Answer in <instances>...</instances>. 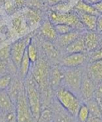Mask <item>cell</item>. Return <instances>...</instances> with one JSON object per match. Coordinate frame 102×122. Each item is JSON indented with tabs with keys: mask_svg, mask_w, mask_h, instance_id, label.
Masks as SVG:
<instances>
[{
	"mask_svg": "<svg viewBox=\"0 0 102 122\" xmlns=\"http://www.w3.org/2000/svg\"><path fill=\"white\" fill-rule=\"evenodd\" d=\"M23 16H24L29 28L35 26L39 24V22L41 20V17L39 14V10H33L31 8H28Z\"/></svg>",
	"mask_w": 102,
	"mask_h": 122,
	"instance_id": "cell-17",
	"label": "cell"
},
{
	"mask_svg": "<svg viewBox=\"0 0 102 122\" xmlns=\"http://www.w3.org/2000/svg\"><path fill=\"white\" fill-rule=\"evenodd\" d=\"M88 109H89V112L90 115L91 116H96L102 118V112H101V104L98 100L96 98H93L90 100L85 102Z\"/></svg>",
	"mask_w": 102,
	"mask_h": 122,
	"instance_id": "cell-20",
	"label": "cell"
},
{
	"mask_svg": "<svg viewBox=\"0 0 102 122\" xmlns=\"http://www.w3.org/2000/svg\"><path fill=\"white\" fill-rule=\"evenodd\" d=\"M83 39L86 51L90 53L97 50L102 44V35L96 31H85Z\"/></svg>",
	"mask_w": 102,
	"mask_h": 122,
	"instance_id": "cell-8",
	"label": "cell"
},
{
	"mask_svg": "<svg viewBox=\"0 0 102 122\" xmlns=\"http://www.w3.org/2000/svg\"><path fill=\"white\" fill-rule=\"evenodd\" d=\"M49 74L48 64L44 60L39 59L33 64L31 75L40 88H45L47 87L49 83Z\"/></svg>",
	"mask_w": 102,
	"mask_h": 122,
	"instance_id": "cell-7",
	"label": "cell"
},
{
	"mask_svg": "<svg viewBox=\"0 0 102 122\" xmlns=\"http://www.w3.org/2000/svg\"><path fill=\"white\" fill-rule=\"evenodd\" d=\"M96 31L98 33L102 32V15L98 14L96 20Z\"/></svg>",
	"mask_w": 102,
	"mask_h": 122,
	"instance_id": "cell-33",
	"label": "cell"
},
{
	"mask_svg": "<svg viewBox=\"0 0 102 122\" xmlns=\"http://www.w3.org/2000/svg\"><path fill=\"white\" fill-rule=\"evenodd\" d=\"M53 119V113L48 109H44L41 111L38 121H51Z\"/></svg>",
	"mask_w": 102,
	"mask_h": 122,
	"instance_id": "cell-30",
	"label": "cell"
},
{
	"mask_svg": "<svg viewBox=\"0 0 102 122\" xmlns=\"http://www.w3.org/2000/svg\"><path fill=\"white\" fill-rule=\"evenodd\" d=\"M12 83V77L10 75L5 74L0 76V90H6Z\"/></svg>",
	"mask_w": 102,
	"mask_h": 122,
	"instance_id": "cell-27",
	"label": "cell"
},
{
	"mask_svg": "<svg viewBox=\"0 0 102 122\" xmlns=\"http://www.w3.org/2000/svg\"><path fill=\"white\" fill-rule=\"evenodd\" d=\"M67 1H68V0H67Z\"/></svg>",
	"mask_w": 102,
	"mask_h": 122,
	"instance_id": "cell-42",
	"label": "cell"
},
{
	"mask_svg": "<svg viewBox=\"0 0 102 122\" xmlns=\"http://www.w3.org/2000/svg\"><path fill=\"white\" fill-rule=\"evenodd\" d=\"M55 28L57 32L58 35H62L67 34V33L71 32L72 31L74 30L73 27H72L69 25H67L65 24H55Z\"/></svg>",
	"mask_w": 102,
	"mask_h": 122,
	"instance_id": "cell-26",
	"label": "cell"
},
{
	"mask_svg": "<svg viewBox=\"0 0 102 122\" xmlns=\"http://www.w3.org/2000/svg\"><path fill=\"white\" fill-rule=\"evenodd\" d=\"M63 77V71L58 67H54L49 74V83L54 88H58L62 83Z\"/></svg>",
	"mask_w": 102,
	"mask_h": 122,
	"instance_id": "cell-18",
	"label": "cell"
},
{
	"mask_svg": "<svg viewBox=\"0 0 102 122\" xmlns=\"http://www.w3.org/2000/svg\"><path fill=\"white\" fill-rule=\"evenodd\" d=\"M73 10H74L75 12H79V13H87L91 15H98V11L94 7V5L85 2L84 0H81V1L79 2L75 5Z\"/></svg>",
	"mask_w": 102,
	"mask_h": 122,
	"instance_id": "cell-19",
	"label": "cell"
},
{
	"mask_svg": "<svg viewBox=\"0 0 102 122\" xmlns=\"http://www.w3.org/2000/svg\"><path fill=\"white\" fill-rule=\"evenodd\" d=\"M99 102H100V103H101V104L102 105V99H101V100H100Z\"/></svg>",
	"mask_w": 102,
	"mask_h": 122,
	"instance_id": "cell-39",
	"label": "cell"
},
{
	"mask_svg": "<svg viewBox=\"0 0 102 122\" xmlns=\"http://www.w3.org/2000/svg\"><path fill=\"white\" fill-rule=\"evenodd\" d=\"M76 13L78 14L81 23L83 25L85 30L96 31V20H97L98 15L83 13H79V12H76Z\"/></svg>",
	"mask_w": 102,
	"mask_h": 122,
	"instance_id": "cell-14",
	"label": "cell"
},
{
	"mask_svg": "<svg viewBox=\"0 0 102 122\" xmlns=\"http://www.w3.org/2000/svg\"><path fill=\"white\" fill-rule=\"evenodd\" d=\"M0 12H1V8H0Z\"/></svg>",
	"mask_w": 102,
	"mask_h": 122,
	"instance_id": "cell-40",
	"label": "cell"
},
{
	"mask_svg": "<svg viewBox=\"0 0 102 122\" xmlns=\"http://www.w3.org/2000/svg\"><path fill=\"white\" fill-rule=\"evenodd\" d=\"M101 35H102V32H101Z\"/></svg>",
	"mask_w": 102,
	"mask_h": 122,
	"instance_id": "cell-41",
	"label": "cell"
},
{
	"mask_svg": "<svg viewBox=\"0 0 102 122\" xmlns=\"http://www.w3.org/2000/svg\"><path fill=\"white\" fill-rule=\"evenodd\" d=\"M96 84L87 75V72H84L83 81L80 90V97L85 102L94 98V94Z\"/></svg>",
	"mask_w": 102,
	"mask_h": 122,
	"instance_id": "cell-9",
	"label": "cell"
},
{
	"mask_svg": "<svg viewBox=\"0 0 102 122\" xmlns=\"http://www.w3.org/2000/svg\"><path fill=\"white\" fill-rule=\"evenodd\" d=\"M94 98H96L98 101L102 99V81L96 85L95 94H94Z\"/></svg>",
	"mask_w": 102,
	"mask_h": 122,
	"instance_id": "cell-31",
	"label": "cell"
},
{
	"mask_svg": "<svg viewBox=\"0 0 102 122\" xmlns=\"http://www.w3.org/2000/svg\"><path fill=\"white\" fill-rule=\"evenodd\" d=\"M5 121H18V118H17V114H16V111H11V112H8L7 113L6 117H5Z\"/></svg>",
	"mask_w": 102,
	"mask_h": 122,
	"instance_id": "cell-32",
	"label": "cell"
},
{
	"mask_svg": "<svg viewBox=\"0 0 102 122\" xmlns=\"http://www.w3.org/2000/svg\"><path fill=\"white\" fill-rule=\"evenodd\" d=\"M85 2L89 3V4H91V5H95L96 3H98L100 2H101L102 0H84Z\"/></svg>",
	"mask_w": 102,
	"mask_h": 122,
	"instance_id": "cell-37",
	"label": "cell"
},
{
	"mask_svg": "<svg viewBox=\"0 0 102 122\" xmlns=\"http://www.w3.org/2000/svg\"><path fill=\"white\" fill-rule=\"evenodd\" d=\"M12 24L13 29L18 35L23 34L26 31L27 28H29L24 16H18L14 18L12 20Z\"/></svg>",
	"mask_w": 102,
	"mask_h": 122,
	"instance_id": "cell-21",
	"label": "cell"
},
{
	"mask_svg": "<svg viewBox=\"0 0 102 122\" xmlns=\"http://www.w3.org/2000/svg\"><path fill=\"white\" fill-rule=\"evenodd\" d=\"M64 1H67V0H47V4L50 6L51 7L57 5L58 4H60L61 2H64Z\"/></svg>",
	"mask_w": 102,
	"mask_h": 122,
	"instance_id": "cell-35",
	"label": "cell"
},
{
	"mask_svg": "<svg viewBox=\"0 0 102 122\" xmlns=\"http://www.w3.org/2000/svg\"><path fill=\"white\" fill-rule=\"evenodd\" d=\"M31 38L29 36H25L15 41L11 45L10 57L17 68H19L22 58L27 49V47Z\"/></svg>",
	"mask_w": 102,
	"mask_h": 122,
	"instance_id": "cell-6",
	"label": "cell"
},
{
	"mask_svg": "<svg viewBox=\"0 0 102 122\" xmlns=\"http://www.w3.org/2000/svg\"><path fill=\"white\" fill-rule=\"evenodd\" d=\"M44 2L42 0H25V5L28 8L39 10L43 7Z\"/></svg>",
	"mask_w": 102,
	"mask_h": 122,
	"instance_id": "cell-28",
	"label": "cell"
},
{
	"mask_svg": "<svg viewBox=\"0 0 102 122\" xmlns=\"http://www.w3.org/2000/svg\"><path fill=\"white\" fill-rule=\"evenodd\" d=\"M89 115H90V112H89V109H88L87 105L85 103H82L80 109L78 110V113H77V115L76 117L77 120L80 122L87 121Z\"/></svg>",
	"mask_w": 102,
	"mask_h": 122,
	"instance_id": "cell-25",
	"label": "cell"
},
{
	"mask_svg": "<svg viewBox=\"0 0 102 122\" xmlns=\"http://www.w3.org/2000/svg\"><path fill=\"white\" fill-rule=\"evenodd\" d=\"M48 19L54 25L65 24L71 26L77 30H85L81 23L78 14L74 10L68 13H61L52 9L48 13Z\"/></svg>",
	"mask_w": 102,
	"mask_h": 122,
	"instance_id": "cell-4",
	"label": "cell"
},
{
	"mask_svg": "<svg viewBox=\"0 0 102 122\" xmlns=\"http://www.w3.org/2000/svg\"><path fill=\"white\" fill-rule=\"evenodd\" d=\"M84 31H81V30H77L74 29L73 31H72L71 32L67 33V34L65 35H58L57 37V42L59 45L60 47L61 48H66L69 45L74 41L76 39H77L79 37H80L83 33Z\"/></svg>",
	"mask_w": 102,
	"mask_h": 122,
	"instance_id": "cell-12",
	"label": "cell"
},
{
	"mask_svg": "<svg viewBox=\"0 0 102 122\" xmlns=\"http://www.w3.org/2000/svg\"><path fill=\"white\" fill-rule=\"evenodd\" d=\"M31 64H31L30 59H29L27 51H26L24 56H23V58H22V60L20 61V66H19L20 76L24 79H26V77L29 75V70H30Z\"/></svg>",
	"mask_w": 102,
	"mask_h": 122,
	"instance_id": "cell-23",
	"label": "cell"
},
{
	"mask_svg": "<svg viewBox=\"0 0 102 122\" xmlns=\"http://www.w3.org/2000/svg\"><path fill=\"white\" fill-rule=\"evenodd\" d=\"M43 50L45 53V54L47 55V56H48L50 59L55 60L57 59L59 56V53L58 50L56 49V48L53 46V44L51 42V41L46 40L44 41L42 44Z\"/></svg>",
	"mask_w": 102,
	"mask_h": 122,
	"instance_id": "cell-22",
	"label": "cell"
},
{
	"mask_svg": "<svg viewBox=\"0 0 102 122\" xmlns=\"http://www.w3.org/2000/svg\"><path fill=\"white\" fill-rule=\"evenodd\" d=\"M42 1H43L44 3H46V2H47V0H42Z\"/></svg>",
	"mask_w": 102,
	"mask_h": 122,
	"instance_id": "cell-38",
	"label": "cell"
},
{
	"mask_svg": "<svg viewBox=\"0 0 102 122\" xmlns=\"http://www.w3.org/2000/svg\"><path fill=\"white\" fill-rule=\"evenodd\" d=\"M87 74L97 85L102 81V59L90 61L87 66Z\"/></svg>",
	"mask_w": 102,
	"mask_h": 122,
	"instance_id": "cell-11",
	"label": "cell"
},
{
	"mask_svg": "<svg viewBox=\"0 0 102 122\" xmlns=\"http://www.w3.org/2000/svg\"><path fill=\"white\" fill-rule=\"evenodd\" d=\"M28 56L29 57V59L31 62V64H34L38 60V53H37V48L35 45V43L34 42L33 40L31 39L29 46L26 49Z\"/></svg>",
	"mask_w": 102,
	"mask_h": 122,
	"instance_id": "cell-24",
	"label": "cell"
},
{
	"mask_svg": "<svg viewBox=\"0 0 102 122\" xmlns=\"http://www.w3.org/2000/svg\"><path fill=\"white\" fill-rule=\"evenodd\" d=\"M56 97L59 103L66 110V111L72 116L76 118L78 110L82 105L80 99L78 98L79 97L63 86L58 89Z\"/></svg>",
	"mask_w": 102,
	"mask_h": 122,
	"instance_id": "cell-2",
	"label": "cell"
},
{
	"mask_svg": "<svg viewBox=\"0 0 102 122\" xmlns=\"http://www.w3.org/2000/svg\"><path fill=\"white\" fill-rule=\"evenodd\" d=\"M7 63L6 61L0 59V76L7 74Z\"/></svg>",
	"mask_w": 102,
	"mask_h": 122,
	"instance_id": "cell-34",
	"label": "cell"
},
{
	"mask_svg": "<svg viewBox=\"0 0 102 122\" xmlns=\"http://www.w3.org/2000/svg\"><path fill=\"white\" fill-rule=\"evenodd\" d=\"M15 111L17 114L18 121L29 122L34 120L31 107L28 101L27 96L24 88L20 93L15 104Z\"/></svg>",
	"mask_w": 102,
	"mask_h": 122,
	"instance_id": "cell-5",
	"label": "cell"
},
{
	"mask_svg": "<svg viewBox=\"0 0 102 122\" xmlns=\"http://www.w3.org/2000/svg\"><path fill=\"white\" fill-rule=\"evenodd\" d=\"M24 87L34 120L38 121L42 111L39 93L40 88L32 75H28L26 77Z\"/></svg>",
	"mask_w": 102,
	"mask_h": 122,
	"instance_id": "cell-1",
	"label": "cell"
},
{
	"mask_svg": "<svg viewBox=\"0 0 102 122\" xmlns=\"http://www.w3.org/2000/svg\"><path fill=\"white\" fill-rule=\"evenodd\" d=\"M93 5L96 7V9L97 10L98 14H101L102 15V1L98 2V3H96V4Z\"/></svg>",
	"mask_w": 102,
	"mask_h": 122,
	"instance_id": "cell-36",
	"label": "cell"
},
{
	"mask_svg": "<svg viewBox=\"0 0 102 122\" xmlns=\"http://www.w3.org/2000/svg\"><path fill=\"white\" fill-rule=\"evenodd\" d=\"M15 105L6 90H0V110L3 112L15 111Z\"/></svg>",
	"mask_w": 102,
	"mask_h": 122,
	"instance_id": "cell-15",
	"label": "cell"
},
{
	"mask_svg": "<svg viewBox=\"0 0 102 122\" xmlns=\"http://www.w3.org/2000/svg\"><path fill=\"white\" fill-rule=\"evenodd\" d=\"M65 51L67 54L73 53H85L86 51V49L83 39V34L74 41H73L70 45L66 47Z\"/></svg>",
	"mask_w": 102,
	"mask_h": 122,
	"instance_id": "cell-16",
	"label": "cell"
},
{
	"mask_svg": "<svg viewBox=\"0 0 102 122\" xmlns=\"http://www.w3.org/2000/svg\"><path fill=\"white\" fill-rule=\"evenodd\" d=\"M85 59V53H73L63 57L62 64L64 67H78L84 64Z\"/></svg>",
	"mask_w": 102,
	"mask_h": 122,
	"instance_id": "cell-10",
	"label": "cell"
},
{
	"mask_svg": "<svg viewBox=\"0 0 102 122\" xmlns=\"http://www.w3.org/2000/svg\"><path fill=\"white\" fill-rule=\"evenodd\" d=\"M11 46L7 45L0 48V59L7 61L10 57Z\"/></svg>",
	"mask_w": 102,
	"mask_h": 122,
	"instance_id": "cell-29",
	"label": "cell"
},
{
	"mask_svg": "<svg viewBox=\"0 0 102 122\" xmlns=\"http://www.w3.org/2000/svg\"><path fill=\"white\" fill-rule=\"evenodd\" d=\"M63 71V87L68 88L77 96H80V86L83 77V70L78 67H64Z\"/></svg>",
	"mask_w": 102,
	"mask_h": 122,
	"instance_id": "cell-3",
	"label": "cell"
},
{
	"mask_svg": "<svg viewBox=\"0 0 102 122\" xmlns=\"http://www.w3.org/2000/svg\"><path fill=\"white\" fill-rule=\"evenodd\" d=\"M40 33L42 37L46 39V40L51 42L55 40L58 36L57 32H56L55 25L51 23V21L49 19L42 23L40 27Z\"/></svg>",
	"mask_w": 102,
	"mask_h": 122,
	"instance_id": "cell-13",
	"label": "cell"
}]
</instances>
